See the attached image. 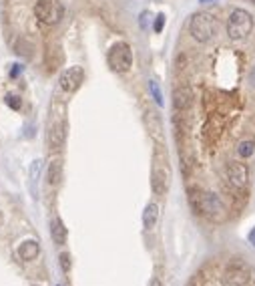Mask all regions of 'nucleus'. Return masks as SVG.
<instances>
[{
	"label": "nucleus",
	"instance_id": "obj_19",
	"mask_svg": "<svg viewBox=\"0 0 255 286\" xmlns=\"http://www.w3.org/2000/svg\"><path fill=\"white\" fill-rule=\"evenodd\" d=\"M59 260H60V268H62V272H69V270H71V256L66 254V252H62V254L59 256Z\"/></svg>",
	"mask_w": 255,
	"mask_h": 286
},
{
	"label": "nucleus",
	"instance_id": "obj_22",
	"mask_svg": "<svg viewBox=\"0 0 255 286\" xmlns=\"http://www.w3.org/2000/svg\"><path fill=\"white\" fill-rule=\"evenodd\" d=\"M247 240H249V244H251V246L255 248V228H253V230L249 232V236H247Z\"/></svg>",
	"mask_w": 255,
	"mask_h": 286
},
{
	"label": "nucleus",
	"instance_id": "obj_23",
	"mask_svg": "<svg viewBox=\"0 0 255 286\" xmlns=\"http://www.w3.org/2000/svg\"><path fill=\"white\" fill-rule=\"evenodd\" d=\"M149 286H163V284H161L159 278H151V280H149Z\"/></svg>",
	"mask_w": 255,
	"mask_h": 286
},
{
	"label": "nucleus",
	"instance_id": "obj_18",
	"mask_svg": "<svg viewBox=\"0 0 255 286\" xmlns=\"http://www.w3.org/2000/svg\"><path fill=\"white\" fill-rule=\"evenodd\" d=\"M42 161L40 159H35L32 161V165H30V183H35V181H39V176H40V165Z\"/></svg>",
	"mask_w": 255,
	"mask_h": 286
},
{
	"label": "nucleus",
	"instance_id": "obj_13",
	"mask_svg": "<svg viewBox=\"0 0 255 286\" xmlns=\"http://www.w3.org/2000/svg\"><path fill=\"white\" fill-rule=\"evenodd\" d=\"M46 179H48V186H60L62 181V161L60 159H53L48 163V170H46Z\"/></svg>",
	"mask_w": 255,
	"mask_h": 286
},
{
	"label": "nucleus",
	"instance_id": "obj_2",
	"mask_svg": "<svg viewBox=\"0 0 255 286\" xmlns=\"http://www.w3.org/2000/svg\"><path fill=\"white\" fill-rule=\"evenodd\" d=\"M253 26H255V21L251 12H247L245 8H235L231 10L227 19V37L233 43H243L253 32Z\"/></svg>",
	"mask_w": 255,
	"mask_h": 286
},
{
	"label": "nucleus",
	"instance_id": "obj_26",
	"mask_svg": "<svg viewBox=\"0 0 255 286\" xmlns=\"http://www.w3.org/2000/svg\"><path fill=\"white\" fill-rule=\"evenodd\" d=\"M0 224H2V214H0Z\"/></svg>",
	"mask_w": 255,
	"mask_h": 286
},
{
	"label": "nucleus",
	"instance_id": "obj_12",
	"mask_svg": "<svg viewBox=\"0 0 255 286\" xmlns=\"http://www.w3.org/2000/svg\"><path fill=\"white\" fill-rule=\"evenodd\" d=\"M151 186H153V192H155L157 196L165 194L167 192V186H169V176H167V172L161 170V167H155V170H153Z\"/></svg>",
	"mask_w": 255,
	"mask_h": 286
},
{
	"label": "nucleus",
	"instance_id": "obj_8",
	"mask_svg": "<svg viewBox=\"0 0 255 286\" xmlns=\"http://www.w3.org/2000/svg\"><path fill=\"white\" fill-rule=\"evenodd\" d=\"M225 286H245L249 282V270L243 264H231L223 274Z\"/></svg>",
	"mask_w": 255,
	"mask_h": 286
},
{
	"label": "nucleus",
	"instance_id": "obj_4",
	"mask_svg": "<svg viewBox=\"0 0 255 286\" xmlns=\"http://www.w3.org/2000/svg\"><path fill=\"white\" fill-rule=\"evenodd\" d=\"M107 63L115 73H127L133 66V50L131 44L125 41H118L111 46V50L107 53Z\"/></svg>",
	"mask_w": 255,
	"mask_h": 286
},
{
	"label": "nucleus",
	"instance_id": "obj_17",
	"mask_svg": "<svg viewBox=\"0 0 255 286\" xmlns=\"http://www.w3.org/2000/svg\"><path fill=\"white\" fill-rule=\"evenodd\" d=\"M4 101H6V105H8L10 109H14V111H19V109H20V105H22L20 97H19V95H12V93H8V95L4 97Z\"/></svg>",
	"mask_w": 255,
	"mask_h": 286
},
{
	"label": "nucleus",
	"instance_id": "obj_7",
	"mask_svg": "<svg viewBox=\"0 0 255 286\" xmlns=\"http://www.w3.org/2000/svg\"><path fill=\"white\" fill-rule=\"evenodd\" d=\"M227 179L233 188H245L249 183V167L241 161H231L227 165Z\"/></svg>",
	"mask_w": 255,
	"mask_h": 286
},
{
	"label": "nucleus",
	"instance_id": "obj_27",
	"mask_svg": "<svg viewBox=\"0 0 255 286\" xmlns=\"http://www.w3.org/2000/svg\"><path fill=\"white\" fill-rule=\"evenodd\" d=\"M251 2H253V4H255V0H251Z\"/></svg>",
	"mask_w": 255,
	"mask_h": 286
},
{
	"label": "nucleus",
	"instance_id": "obj_10",
	"mask_svg": "<svg viewBox=\"0 0 255 286\" xmlns=\"http://www.w3.org/2000/svg\"><path fill=\"white\" fill-rule=\"evenodd\" d=\"M191 103H193V93L187 85L177 87L173 91V105H175L177 111H187L191 107Z\"/></svg>",
	"mask_w": 255,
	"mask_h": 286
},
{
	"label": "nucleus",
	"instance_id": "obj_3",
	"mask_svg": "<svg viewBox=\"0 0 255 286\" xmlns=\"http://www.w3.org/2000/svg\"><path fill=\"white\" fill-rule=\"evenodd\" d=\"M189 35L193 41L207 44L217 35V21L209 12H195L189 19Z\"/></svg>",
	"mask_w": 255,
	"mask_h": 286
},
{
	"label": "nucleus",
	"instance_id": "obj_1",
	"mask_svg": "<svg viewBox=\"0 0 255 286\" xmlns=\"http://www.w3.org/2000/svg\"><path fill=\"white\" fill-rule=\"evenodd\" d=\"M191 201H193L195 212L207 216L209 220H213V222L225 220L227 208H225V204L221 201V198L217 194H213V192H199L197 196H191Z\"/></svg>",
	"mask_w": 255,
	"mask_h": 286
},
{
	"label": "nucleus",
	"instance_id": "obj_5",
	"mask_svg": "<svg viewBox=\"0 0 255 286\" xmlns=\"http://www.w3.org/2000/svg\"><path fill=\"white\" fill-rule=\"evenodd\" d=\"M35 16L42 24H59L64 16V8L59 0H37L35 4Z\"/></svg>",
	"mask_w": 255,
	"mask_h": 286
},
{
	"label": "nucleus",
	"instance_id": "obj_15",
	"mask_svg": "<svg viewBox=\"0 0 255 286\" xmlns=\"http://www.w3.org/2000/svg\"><path fill=\"white\" fill-rule=\"evenodd\" d=\"M237 154H239V157H243V159H249L255 154V141L253 139L241 141L239 145H237Z\"/></svg>",
	"mask_w": 255,
	"mask_h": 286
},
{
	"label": "nucleus",
	"instance_id": "obj_16",
	"mask_svg": "<svg viewBox=\"0 0 255 286\" xmlns=\"http://www.w3.org/2000/svg\"><path fill=\"white\" fill-rule=\"evenodd\" d=\"M149 91H151L153 99H155V103L161 107V105H163V93H161V89H159V83H157V81H149Z\"/></svg>",
	"mask_w": 255,
	"mask_h": 286
},
{
	"label": "nucleus",
	"instance_id": "obj_20",
	"mask_svg": "<svg viewBox=\"0 0 255 286\" xmlns=\"http://www.w3.org/2000/svg\"><path fill=\"white\" fill-rule=\"evenodd\" d=\"M163 26H165V14L161 12V14L155 16V24H153V30H155V32H161Z\"/></svg>",
	"mask_w": 255,
	"mask_h": 286
},
{
	"label": "nucleus",
	"instance_id": "obj_24",
	"mask_svg": "<svg viewBox=\"0 0 255 286\" xmlns=\"http://www.w3.org/2000/svg\"><path fill=\"white\" fill-rule=\"evenodd\" d=\"M201 4H215V2H219V0H199Z\"/></svg>",
	"mask_w": 255,
	"mask_h": 286
},
{
	"label": "nucleus",
	"instance_id": "obj_14",
	"mask_svg": "<svg viewBox=\"0 0 255 286\" xmlns=\"http://www.w3.org/2000/svg\"><path fill=\"white\" fill-rule=\"evenodd\" d=\"M157 220H159V206L151 201V204L145 206V212H143V226H145V230H153L157 226Z\"/></svg>",
	"mask_w": 255,
	"mask_h": 286
},
{
	"label": "nucleus",
	"instance_id": "obj_25",
	"mask_svg": "<svg viewBox=\"0 0 255 286\" xmlns=\"http://www.w3.org/2000/svg\"><path fill=\"white\" fill-rule=\"evenodd\" d=\"M249 81H251V85H255V66H253V71L249 75Z\"/></svg>",
	"mask_w": 255,
	"mask_h": 286
},
{
	"label": "nucleus",
	"instance_id": "obj_21",
	"mask_svg": "<svg viewBox=\"0 0 255 286\" xmlns=\"http://www.w3.org/2000/svg\"><path fill=\"white\" fill-rule=\"evenodd\" d=\"M22 73H24V66H22V65H19V63L12 65V69H10V77H12V79H16V77L22 75Z\"/></svg>",
	"mask_w": 255,
	"mask_h": 286
},
{
	"label": "nucleus",
	"instance_id": "obj_11",
	"mask_svg": "<svg viewBox=\"0 0 255 286\" xmlns=\"http://www.w3.org/2000/svg\"><path fill=\"white\" fill-rule=\"evenodd\" d=\"M50 238H53V242L57 246H64L66 238H69V232H66L60 218H55V220L50 222Z\"/></svg>",
	"mask_w": 255,
	"mask_h": 286
},
{
	"label": "nucleus",
	"instance_id": "obj_9",
	"mask_svg": "<svg viewBox=\"0 0 255 286\" xmlns=\"http://www.w3.org/2000/svg\"><path fill=\"white\" fill-rule=\"evenodd\" d=\"M16 254H19V260H22V262L37 260L40 254V242L39 240H24L19 246V250H16Z\"/></svg>",
	"mask_w": 255,
	"mask_h": 286
},
{
	"label": "nucleus",
	"instance_id": "obj_6",
	"mask_svg": "<svg viewBox=\"0 0 255 286\" xmlns=\"http://www.w3.org/2000/svg\"><path fill=\"white\" fill-rule=\"evenodd\" d=\"M59 83H60V89L64 93H75V91H78L80 85L84 83V71H82V66H77L75 65V66L64 69L62 75H60V79H59Z\"/></svg>",
	"mask_w": 255,
	"mask_h": 286
}]
</instances>
